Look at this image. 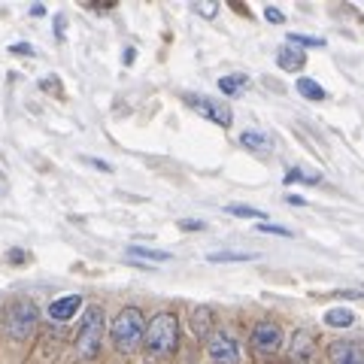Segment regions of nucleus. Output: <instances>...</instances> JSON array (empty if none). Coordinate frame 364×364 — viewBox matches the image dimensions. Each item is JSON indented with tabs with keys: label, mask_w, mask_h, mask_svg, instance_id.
Here are the masks:
<instances>
[{
	"label": "nucleus",
	"mask_w": 364,
	"mask_h": 364,
	"mask_svg": "<svg viewBox=\"0 0 364 364\" xmlns=\"http://www.w3.org/2000/svg\"><path fill=\"white\" fill-rule=\"evenodd\" d=\"M258 252H243V249H222V252H210V264H240V261H255Z\"/></svg>",
	"instance_id": "obj_15"
},
{
	"label": "nucleus",
	"mask_w": 364,
	"mask_h": 364,
	"mask_svg": "<svg viewBox=\"0 0 364 364\" xmlns=\"http://www.w3.org/2000/svg\"><path fill=\"white\" fill-rule=\"evenodd\" d=\"M325 325H331V328H352V325H355V313L346 310V306H334V310L325 313Z\"/></svg>",
	"instance_id": "obj_19"
},
{
	"label": "nucleus",
	"mask_w": 364,
	"mask_h": 364,
	"mask_svg": "<svg viewBox=\"0 0 364 364\" xmlns=\"http://www.w3.org/2000/svg\"><path fill=\"white\" fill-rule=\"evenodd\" d=\"M134 58H136V49L128 46V49H124V64H134Z\"/></svg>",
	"instance_id": "obj_33"
},
{
	"label": "nucleus",
	"mask_w": 364,
	"mask_h": 364,
	"mask_svg": "<svg viewBox=\"0 0 364 364\" xmlns=\"http://www.w3.org/2000/svg\"><path fill=\"white\" fill-rule=\"evenodd\" d=\"M294 88H298V95L306 97V100H325L328 97V91L318 85L316 79H310V76H301L298 82H294Z\"/></svg>",
	"instance_id": "obj_18"
},
{
	"label": "nucleus",
	"mask_w": 364,
	"mask_h": 364,
	"mask_svg": "<svg viewBox=\"0 0 364 364\" xmlns=\"http://www.w3.org/2000/svg\"><path fill=\"white\" fill-rule=\"evenodd\" d=\"M37 304L28 298H18L6 306V318H4V331L13 343H28V340L37 334Z\"/></svg>",
	"instance_id": "obj_4"
},
{
	"label": "nucleus",
	"mask_w": 364,
	"mask_h": 364,
	"mask_svg": "<svg viewBox=\"0 0 364 364\" xmlns=\"http://www.w3.org/2000/svg\"><path fill=\"white\" fill-rule=\"evenodd\" d=\"M289 364H316L318 361V340L310 328H294L286 343Z\"/></svg>",
	"instance_id": "obj_7"
},
{
	"label": "nucleus",
	"mask_w": 364,
	"mask_h": 364,
	"mask_svg": "<svg viewBox=\"0 0 364 364\" xmlns=\"http://www.w3.org/2000/svg\"><path fill=\"white\" fill-rule=\"evenodd\" d=\"M186 104L195 109L198 116L210 119L213 124H219V128H231L234 112H231V107H228L225 100H213V97H207V95H186Z\"/></svg>",
	"instance_id": "obj_8"
},
{
	"label": "nucleus",
	"mask_w": 364,
	"mask_h": 364,
	"mask_svg": "<svg viewBox=\"0 0 364 364\" xmlns=\"http://www.w3.org/2000/svg\"><path fill=\"white\" fill-rule=\"evenodd\" d=\"M9 52L13 55H33V46L31 43H13L9 46Z\"/></svg>",
	"instance_id": "obj_26"
},
{
	"label": "nucleus",
	"mask_w": 364,
	"mask_h": 364,
	"mask_svg": "<svg viewBox=\"0 0 364 364\" xmlns=\"http://www.w3.org/2000/svg\"><path fill=\"white\" fill-rule=\"evenodd\" d=\"M107 313L100 304H88L82 316H79V328H76V355L82 361H95L104 349V337H107Z\"/></svg>",
	"instance_id": "obj_3"
},
{
	"label": "nucleus",
	"mask_w": 364,
	"mask_h": 364,
	"mask_svg": "<svg viewBox=\"0 0 364 364\" xmlns=\"http://www.w3.org/2000/svg\"><path fill=\"white\" fill-rule=\"evenodd\" d=\"M146 328H149V322H146V313L140 310V306H134V304L122 306V310L109 318L112 349H116L119 355H134L146 340Z\"/></svg>",
	"instance_id": "obj_1"
},
{
	"label": "nucleus",
	"mask_w": 364,
	"mask_h": 364,
	"mask_svg": "<svg viewBox=\"0 0 364 364\" xmlns=\"http://www.w3.org/2000/svg\"><path fill=\"white\" fill-rule=\"evenodd\" d=\"M195 13L203 16V18H215V13H219V4H213V0H200V4H195Z\"/></svg>",
	"instance_id": "obj_23"
},
{
	"label": "nucleus",
	"mask_w": 364,
	"mask_h": 364,
	"mask_svg": "<svg viewBox=\"0 0 364 364\" xmlns=\"http://www.w3.org/2000/svg\"><path fill=\"white\" fill-rule=\"evenodd\" d=\"M289 43L291 46H301V49H304V46H316V49H322V46H325L322 37H310V33H298V31L289 33Z\"/></svg>",
	"instance_id": "obj_21"
},
{
	"label": "nucleus",
	"mask_w": 364,
	"mask_h": 364,
	"mask_svg": "<svg viewBox=\"0 0 364 364\" xmlns=\"http://www.w3.org/2000/svg\"><path fill=\"white\" fill-rule=\"evenodd\" d=\"M286 343L289 340H286V334H282V325L277 322V318H258V322L252 325V331H249V349H252L258 358L277 355Z\"/></svg>",
	"instance_id": "obj_5"
},
{
	"label": "nucleus",
	"mask_w": 364,
	"mask_h": 364,
	"mask_svg": "<svg viewBox=\"0 0 364 364\" xmlns=\"http://www.w3.org/2000/svg\"><path fill=\"white\" fill-rule=\"evenodd\" d=\"M286 186H294V182H304V186H318L322 182V173L318 170H304V167H291L286 170V176H282Z\"/></svg>",
	"instance_id": "obj_17"
},
{
	"label": "nucleus",
	"mask_w": 364,
	"mask_h": 364,
	"mask_svg": "<svg viewBox=\"0 0 364 364\" xmlns=\"http://www.w3.org/2000/svg\"><path fill=\"white\" fill-rule=\"evenodd\" d=\"M264 18L273 21V25H282V21H286V13L277 9V6H264Z\"/></svg>",
	"instance_id": "obj_24"
},
{
	"label": "nucleus",
	"mask_w": 364,
	"mask_h": 364,
	"mask_svg": "<svg viewBox=\"0 0 364 364\" xmlns=\"http://www.w3.org/2000/svg\"><path fill=\"white\" fill-rule=\"evenodd\" d=\"M9 261H13V264H21V261H28V255L21 252V249H9Z\"/></svg>",
	"instance_id": "obj_30"
},
{
	"label": "nucleus",
	"mask_w": 364,
	"mask_h": 364,
	"mask_svg": "<svg viewBox=\"0 0 364 364\" xmlns=\"http://www.w3.org/2000/svg\"><path fill=\"white\" fill-rule=\"evenodd\" d=\"M240 146L243 149H252V152H270L273 149V136L264 134V131H258V128H249L240 134Z\"/></svg>",
	"instance_id": "obj_14"
},
{
	"label": "nucleus",
	"mask_w": 364,
	"mask_h": 364,
	"mask_svg": "<svg viewBox=\"0 0 364 364\" xmlns=\"http://www.w3.org/2000/svg\"><path fill=\"white\" fill-rule=\"evenodd\" d=\"M55 31H58V40H64V16H55Z\"/></svg>",
	"instance_id": "obj_32"
},
{
	"label": "nucleus",
	"mask_w": 364,
	"mask_h": 364,
	"mask_svg": "<svg viewBox=\"0 0 364 364\" xmlns=\"http://www.w3.org/2000/svg\"><path fill=\"white\" fill-rule=\"evenodd\" d=\"M231 215H240V219H258V222H267V213L258 210V207H249V203H228L225 207Z\"/></svg>",
	"instance_id": "obj_20"
},
{
	"label": "nucleus",
	"mask_w": 364,
	"mask_h": 364,
	"mask_svg": "<svg viewBox=\"0 0 364 364\" xmlns=\"http://www.w3.org/2000/svg\"><path fill=\"white\" fill-rule=\"evenodd\" d=\"M249 88V76L246 73H228L219 79V91L228 97H234V95H240V91Z\"/></svg>",
	"instance_id": "obj_16"
},
{
	"label": "nucleus",
	"mask_w": 364,
	"mask_h": 364,
	"mask_svg": "<svg viewBox=\"0 0 364 364\" xmlns=\"http://www.w3.org/2000/svg\"><path fill=\"white\" fill-rule=\"evenodd\" d=\"M128 261H140V264H164V261L173 258V252L167 249H155V246H140V243H131L124 249Z\"/></svg>",
	"instance_id": "obj_12"
},
{
	"label": "nucleus",
	"mask_w": 364,
	"mask_h": 364,
	"mask_svg": "<svg viewBox=\"0 0 364 364\" xmlns=\"http://www.w3.org/2000/svg\"><path fill=\"white\" fill-rule=\"evenodd\" d=\"M179 346V316L173 310H158L146 328V361H167Z\"/></svg>",
	"instance_id": "obj_2"
},
{
	"label": "nucleus",
	"mask_w": 364,
	"mask_h": 364,
	"mask_svg": "<svg viewBox=\"0 0 364 364\" xmlns=\"http://www.w3.org/2000/svg\"><path fill=\"white\" fill-rule=\"evenodd\" d=\"M40 85H43V91H55V95H61V82H58L55 76H52V79H43Z\"/></svg>",
	"instance_id": "obj_28"
},
{
	"label": "nucleus",
	"mask_w": 364,
	"mask_h": 364,
	"mask_svg": "<svg viewBox=\"0 0 364 364\" xmlns=\"http://www.w3.org/2000/svg\"><path fill=\"white\" fill-rule=\"evenodd\" d=\"M286 203H291V207H306V200L301 195H286Z\"/></svg>",
	"instance_id": "obj_31"
},
{
	"label": "nucleus",
	"mask_w": 364,
	"mask_h": 364,
	"mask_svg": "<svg viewBox=\"0 0 364 364\" xmlns=\"http://www.w3.org/2000/svg\"><path fill=\"white\" fill-rule=\"evenodd\" d=\"M258 234H277V237H291V228L286 225H273V222H258L255 225Z\"/></svg>",
	"instance_id": "obj_22"
},
{
	"label": "nucleus",
	"mask_w": 364,
	"mask_h": 364,
	"mask_svg": "<svg viewBox=\"0 0 364 364\" xmlns=\"http://www.w3.org/2000/svg\"><path fill=\"white\" fill-rule=\"evenodd\" d=\"M328 361L331 364H364V343L358 340H334L328 346Z\"/></svg>",
	"instance_id": "obj_9"
},
{
	"label": "nucleus",
	"mask_w": 364,
	"mask_h": 364,
	"mask_svg": "<svg viewBox=\"0 0 364 364\" xmlns=\"http://www.w3.org/2000/svg\"><path fill=\"white\" fill-rule=\"evenodd\" d=\"M79 310H82V294H61V298H55L46 306L52 322H70Z\"/></svg>",
	"instance_id": "obj_11"
},
{
	"label": "nucleus",
	"mask_w": 364,
	"mask_h": 364,
	"mask_svg": "<svg viewBox=\"0 0 364 364\" xmlns=\"http://www.w3.org/2000/svg\"><path fill=\"white\" fill-rule=\"evenodd\" d=\"M334 298H364V289H340L334 291Z\"/></svg>",
	"instance_id": "obj_27"
},
{
	"label": "nucleus",
	"mask_w": 364,
	"mask_h": 364,
	"mask_svg": "<svg viewBox=\"0 0 364 364\" xmlns=\"http://www.w3.org/2000/svg\"><path fill=\"white\" fill-rule=\"evenodd\" d=\"M203 349H207V358L213 364H240L243 361L240 340L228 331V328H215V331L203 340Z\"/></svg>",
	"instance_id": "obj_6"
},
{
	"label": "nucleus",
	"mask_w": 364,
	"mask_h": 364,
	"mask_svg": "<svg viewBox=\"0 0 364 364\" xmlns=\"http://www.w3.org/2000/svg\"><path fill=\"white\" fill-rule=\"evenodd\" d=\"M176 225H179V231H203L207 228V222H200V219H182Z\"/></svg>",
	"instance_id": "obj_25"
},
{
	"label": "nucleus",
	"mask_w": 364,
	"mask_h": 364,
	"mask_svg": "<svg viewBox=\"0 0 364 364\" xmlns=\"http://www.w3.org/2000/svg\"><path fill=\"white\" fill-rule=\"evenodd\" d=\"M43 13H46V6H40V4L31 6V16H43Z\"/></svg>",
	"instance_id": "obj_34"
},
{
	"label": "nucleus",
	"mask_w": 364,
	"mask_h": 364,
	"mask_svg": "<svg viewBox=\"0 0 364 364\" xmlns=\"http://www.w3.org/2000/svg\"><path fill=\"white\" fill-rule=\"evenodd\" d=\"M85 161H88L91 167H97V170H104V173H112V164H109V161H100V158H85Z\"/></svg>",
	"instance_id": "obj_29"
},
{
	"label": "nucleus",
	"mask_w": 364,
	"mask_h": 364,
	"mask_svg": "<svg viewBox=\"0 0 364 364\" xmlns=\"http://www.w3.org/2000/svg\"><path fill=\"white\" fill-rule=\"evenodd\" d=\"M304 64H306V52L301 49V46H279V52H277V67L279 70H286V73H301L304 70Z\"/></svg>",
	"instance_id": "obj_13"
},
{
	"label": "nucleus",
	"mask_w": 364,
	"mask_h": 364,
	"mask_svg": "<svg viewBox=\"0 0 364 364\" xmlns=\"http://www.w3.org/2000/svg\"><path fill=\"white\" fill-rule=\"evenodd\" d=\"M188 325H191V334H195L200 343L207 340L213 331H215V310L210 304H198V306H191V313H188Z\"/></svg>",
	"instance_id": "obj_10"
}]
</instances>
